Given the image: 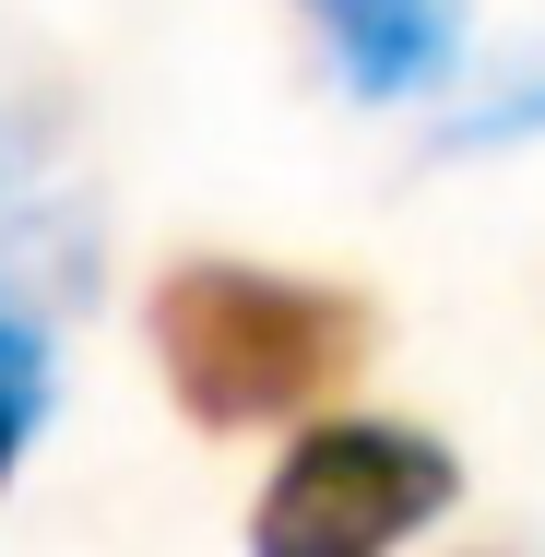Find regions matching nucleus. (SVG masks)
Wrapping results in <instances>:
<instances>
[{"label": "nucleus", "instance_id": "f257e3e1", "mask_svg": "<svg viewBox=\"0 0 545 557\" xmlns=\"http://www.w3.org/2000/svg\"><path fill=\"white\" fill-rule=\"evenodd\" d=\"M143 344L154 380L190 428L249 440V428H309L332 416V392L368 368V297L321 285V273H273V261H166L143 297Z\"/></svg>", "mask_w": 545, "mask_h": 557}, {"label": "nucleus", "instance_id": "f03ea898", "mask_svg": "<svg viewBox=\"0 0 545 557\" xmlns=\"http://www.w3.org/2000/svg\"><path fill=\"white\" fill-rule=\"evenodd\" d=\"M462 498V462L392 416H309L249 498V557H392Z\"/></svg>", "mask_w": 545, "mask_h": 557}, {"label": "nucleus", "instance_id": "7ed1b4c3", "mask_svg": "<svg viewBox=\"0 0 545 557\" xmlns=\"http://www.w3.org/2000/svg\"><path fill=\"white\" fill-rule=\"evenodd\" d=\"M96 297V178L48 84H0V321H48Z\"/></svg>", "mask_w": 545, "mask_h": 557}, {"label": "nucleus", "instance_id": "20e7f679", "mask_svg": "<svg viewBox=\"0 0 545 557\" xmlns=\"http://www.w3.org/2000/svg\"><path fill=\"white\" fill-rule=\"evenodd\" d=\"M309 36H321L332 84L368 96V108H404V96H438L462 72V0H297Z\"/></svg>", "mask_w": 545, "mask_h": 557}, {"label": "nucleus", "instance_id": "39448f33", "mask_svg": "<svg viewBox=\"0 0 545 557\" xmlns=\"http://www.w3.org/2000/svg\"><path fill=\"white\" fill-rule=\"evenodd\" d=\"M534 131H545V48H534V60H510V72H486V84L428 131V154L462 166V154H498V143H534Z\"/></svg>", "mask_w": 545, "mask_h": 557}, {"label": "nucleus", "instance_id": "423d86ee", "mask_svg": "<svg viewBox=\"0 0 545 557\" xmlns=\"http://www.w3.org/2000/svg\"><path fill=\"white\" fill-rule=\"evenodd\" d=\"M36 416H48V356L24 321H0V486H12V462L36 440Z\"/></svg>", "mask_w": 545, "mask_h": 557}]
</instances>
